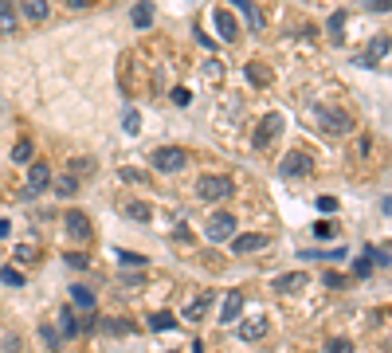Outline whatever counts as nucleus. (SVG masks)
I'll return each mask as SVG.
<instances>
[{
  "label": "nucleus",
  "instance_id": "obj_39",
  "mask_svg": "<svg viewBox=\"0 0 392 353\" xmlns=\"http://www.w3.org/2000/svg\"><path fill=\"white\" fill-rule=\"evenodd\" d=\"M188 99H192V94H188L185 86H177V91H173V102H177V106H188Z\"/></svg>",
  "mask_w": 392,
  "mask_h": 353
},
{
  "label": "nucleus",
  "instance_id": "obj_5",
  "mask_svg": "<svg viewBox=\"0 0 392 353\" xmlns=\"http://www.w3.org/2000/svg\"><path fill=\"white\" fill-rule=\"evenodd\" d=\"M63 228H67V235H71V240H79V244H86V240L94 235V228H91V220H86V212H79V208L63 212Z\"/></svg>",
  "mask_w": 392,
  "mask_h": 353
},
{
  "label": "nucleus",
  "instance_id": "obj_23",
  "mask_svg": "<svg viewBox=\"0 0 392 353\" xmlns=\"http://www.w3.org/2000/svg\"><path fill=\"white\" fill-rule=\"evenodd\" d=\"M55 193H59V201L63 196H75L79 193V176H59V181H55Z\"/></svg>",
  "mask_w": 392,
  "mask_h": 353
},
{
  "label": "nucleus",
  "instance_id": "obj_11",
  "mask_svg": "<svg viewBox=\"0 0 392 353\" xmlns=\"http://www.w3.org/2000/svg\"><path fill=\"white\" fill-rule=\"evenodd\" d=\"M243 310V291H228L224 294V306H220V326H231Z\"/></svg>",
  "mask_w": 392,
  "mask_h": 353
},
{
  "label": "nucleus",
  "instance_id": "obj_4",
  "mask_svg": "<svg viewBox=\"0 0 392 353\" xmlns=\"http://www.w3.org/2000/svg\"><path fill=\"white\" fill-rule=\"evenodd\" d=\"M282 130H287V118H282V114H267L263 122L255 126V150H267Z\"/></svg>",
  "mask_w": 392,
  "mask_h": 353
},
{
  "label": "nucleus",
  "instance_id": "obj_6",
  "mask_svg": "<svg viewBox=\"0 0 392 353\" xmlns=\"http://www.w3.org/2000/svg\"><path fill=\"white\" fill-rule=\"evenodd\" d=\"M310 169H314V157H310V153H302V150L287 153V157L279 161V173L282 176H306Z\"/></svg>",
  "mask_w": 392,
  "mask_h": 353
},
{
  "label": "nucleus",
  "instance_id": "obj_26",
  "mask_svg": "<svg viewBox=\"0 0 392 353\" xmlns=\"http://www.w3.org/2000/svg\"><path fill=\"white\" fill-rule=\"evenodd\" d=\"M12 161H20V165H28V161H32V142H28V138L12 145Z\"/></svg>",
  "mask_w": 392,
  "mask_h": 353
},
{
  "label": "nucleus",
  "instance_id": "obj_28",
  "mask_svg": "<svg viewBox=\"0 0 392 353\" xmlns=\"http://www.w3.org/2000/svg\"><path fill=\"white\" fill-rule=\"evenodd\" d=\"M325 353H353V342L350 337H330V342H325Z\"/></svg>",
  "mask_w": 392,
  "mask_h": 353
},
{
  "label": "nucleus",
  "instance_id": "obj_10",
  "mask_svg": "<svg viewBox=\"0 0 392 353\" xmlns=\"http://www.w3.org/2000/svg\"><path fill=\"white\" fill-rule=\"evenodd\" d=\"M306 286H310L306 271H290V275L275 279V291H279V294H299V291H306Z\"/></svg>",
  "mask_w": 392,
  "mask_h": 353
},
{
  "label": "nucleus",
  "instance_id": "obj_9",
  "mask_svg": "<svg viewBox=\"0 0 392 353\" xmlns=\"http://www.w3.org/2000/svg\"><path fill=\"white\" fill-rule=\"evenodd\" d=\"M212 24H216V35H220L224 43H236L239 28H236V16H231L228 9H212Z\"/></svg>",
  "mask_w": 392,
  "mask_h": 353
},
{
  "label": "nucleus",
  "instance_id": "obj_8",
  "mask_svg": "<svg viewBox=\"0 0 392 353\" xmlns=\"http://www.w3.org/2000/svg\"><path fill=\"white\" fill-rule=\"evenodd\" d=\"M52 185V165H32V173H28V189H24V201H32V196H40L43 189Z\"/></svg>",
  "mask_w": 392,
  "mask_h": 353
},
{
  "label": "nucleus",
  "instance_id": "obj_1",
  "mask_svg": "<svg viewBox=\"0 0 392 353\" xmlns=\"http://www.w3.org/2000/svg\"><path fill=\"white\" fill-rule=\"evenodd\" d=\"M310 118H314V122L330 138H345V134H350V126H353L350 114H345V110H338V106H314V110H310Z\"/></svg>",
  "mask_w": 392,
  "mask_h": 353
},
{
  "label": "nucleus",
  "instance_id": "obj_35",
  "mask_svg": "<svg viewBox=\"0 0 392 353\" xmlns=\"http://www.w3.org/2000/svg\"><path fill=\"white\" fill-rule=\"evenodd\" d=\"M314 235H318V240H330V235H333V224H330V220H318V224H314Z\"/></svg>",
  "mask_w": 392,
  "mask_h": 353
},
{
  "label": "nucleus",
  "instance_id": "obj_21",
  "mask_svg": "<svg viewBox=\"0 0 392 353\" xmlns=\"http://www.w3.org/2000/svg\"><path fill=\"white\" fill-rule=\"evenodd\" d=\"M173 326H177V318H173L169 310H161V314L149 318V330H154V334H165V330H173Z\"/></svg>",
  "mask_w": 392,
  "mask_h": 353
},
{
  "label": "nucleus",
  "instance_id": "obj_2",
  "mask_svg": "<svg viewBox=\"0 0 392 353\" xmlns=\"http://www.w3.org/2000/svg\"><path fill=\"white\" fill-rule=\"evenodd\" d=\"M154 169L157 173H180V169L188 165V153L180 150V145H161V150H154Z\"/></svg>",
  "mask_w": 392,
  "mask_h": 353
},
{
  "label": "nucleus",
  "instance_id": "obj_20",
  "mask_svg": "<svg viewBox=\"0 0 392 353\" xmlns=\"http://www.w3.org/2000/svg\"><path fill=\"white\" fill-rule=\"evenodd\" d=\"M353 275H357V279L373 275V247H365V252L357 255V263H353Z\"/></svg>",
  "mask_w": 392,
  "mask_h": 353
},
{
  "label": "nucleus",
  "instance_id": "obj_17",
  "mask_svg": "<svg viewBox=\"0 0 392 353\" xmlns=\"http://www.w3.org/2000/svg\"><path fill=\"white\" fill-rule=\"evenodd\" d=\"M149 24H154V4H149V0H137V4H134V28H142V32H145Z\"/></svg>",
  "mask_w": 392,
  "mask_h": 353
},
{
  "label": "nucleus",
  "instance_id": "obj_34",
  "mask_svg": "<svg viewBox=\"0 0 392 353\" xmlns=\"http://www.w3.org/2000/svg\"><path fill=\"white\" fill-rule=\"evenodd\" d=\"M16 263H35V247H32V244L16 247Z\"/></svg>",
  "mask_w": 392,
  "mask_h": 353
},
{
  "label": "nucleus",
  "instance_id": "obj_37",
  "mask_svg": "<svg viewBox=\"0 0 392 353\" xmlns=\"http://www.w3.org/2000/svg\"><path fill=\"white\" fill-rule=\"evenodd\" d=\"M63 263H71V267H79V271L91 267V259H86V255H63Z\"/></svg>",
  "mask_w": 392,
  "mask_h": 353
},
{
  "label": "nucleus",
  "instance_id": "obj_43",
  "mask_svg": "<svg viewBox=\"0 0 392 353\" xmlns=\"http://www.w3.org/2000/svg\"><path fill=\"white\" fill-rule=\"evenodd\" d=\"M8 232H12V224H8V220H0V240H4Z\"/></svg>",
  "mask_w": 392,
  "mask_h": 353
},
{
  "label": "nucleus",
  "instance_id": "obj_25",
  "mask_svg": "<svg viewBox=\"0 0 392 353\" xmlns=\"http://www.w3.org/2000/svg\"><path fill=\"white\" fill-rule=\"evenodd\" d=\"M118 263H122V267H145V263H149V259H145V255H137V252H126V247H122V252H118Z\"/></svg>",
  "mask_w": 392,
  "mask_h": 353
},
{
  "label": "nucleus",
  "instance_id": "obj_19",
  "mask_svg": "<svg viewBox=\"0 0 392 353\" xmlns=\"http://www.w3.org/2000/svg\"><path fill=\"white\" fill-rule=\"evenodd\" d=\"M243 75H248V83H255V86L271 83V71H267L263 63H248V67H243Z\"/></svg>",
  "mask_w": 392,
  "mask_h": 353
},
{
  "label": "nucleus",
  "instance_id": "obj_36",
  "mask_svg": "<svg viewBox=\"0 0 392 353\" xmlns=\"http://www.w3.org/2000/svg\"><path fill=\"white\" fill-rule=\"evenodd\" d=\"M71 169H75V176H83V173H91V169H94V161L91 157H79V161H71Z\"/></svg>",
  "mask_w": 392,
  "mask_h": 353
},
{
  "label": "nucleus",
  "instance_id": "obj_27",
  "mask_svg": "<svg viewBox=\"0 0 392 353\" xmlns=\"http://www.w3.org/2000/svg\"><path fill=\"white\" fill-rule=\"evenodd\" d=\"M59 330H63V337H75L79 334V322H75V314H71V310L59 314Z\"/></svg>",
  "mask_w": 392,
  "mask_h": 353
},
{
  "label": "nucleus",
  "instance_id": "obj_18",
  "mask_svg": "<svg viewBox=\"0 0 392 353\" xmlns=\"http://www.w3.org/2000/svg\"><path fill=\"white\" fill-rule=\"evenodd\" d=\"M122 212H126L129 220H137V224L154 220V208H149V204H137V201H126V204H122Z\"/></svg>",
  "mask_w": 392,
  "mask_h": 353
},
{
  "label": "nucleus",
  "instance_id": "obj_16",
  "mask_svg": "<svg viewBox=\"0 0 392 353\" xmlns=\"http://www.w3.org/2000/svg\"><path fill=\"white\" fill-rule=\"evenodd\" d=\"M236 247L239 255H251V252H259V247H267V235H236Z\"/></svg>",
  "mask_w": 392,
  "mask_h": 353
},
{
  "label": "nucleus",
  "instance_id": "obj_29",
  "mask_svg": "<svg viewBox=\"0 0 392 353\" xmlns=\"http://www.w3.org/2000/svg\"><path fill=\"white\" fill-rule=\"evenodd\" d=\"M239 334L248 337V342H251V337H263V334H267V322H263V318H255V322H248V326L239 330Z\"/></svg>",
  "mask_w": 392,
  "mask_h": 353
},
{
  "label": "nucleus",
  "instance_id": "obj_22",
  "mask_svg": "<svg viewBox=\"0 0 392 353\" xmlns=\"http://www.w3.org/2000/svg\"><path fill=\"white\" fill-rule=\"evenodd\" d=\"M0 32H4V35H8V32H16V16H12L8 0H0Z\"/></svg>",
  "mask_w": 392,
  "mask_h": 353
},
{
  "label": "nucleus",
  "instance_id": "obj_14",
  "mask_svg": "<svg viewBox=\"0 0 392 353\" xmlns=\"http://www.w3.org/2000/svg\"><path fill=\"white\" fill-rule=\"evenodd\" d=\"M381 59H388V35H381V40L369 43V51L361 55V63H365V67H376Z\"/></svg>",
  "mask_w": 392,
  "mask_h": 353
},
{
  "label": "nucleus",
  "instance_id": "obj_42",
  "mask_svg": "<svg viewBox=\"0 0 392 353\" xmlns=\"http://www.w3.org/2000/svg\"><path fill=\"white\" fill-rule=\"evenodd\" d=\"M71 9H86V4H94V0H67Z\"/></svg>",
  "mask_w": 392,
  "mask_h": 353
},
{
  "label": "nucleus",
  "instance_id": "obj_30",
  "mask_svg": "<svg viewBox=\"0 0 392 353\" xmlns=\"http://www.w3.org/2000/svg\"><path fill=\"white\" fill-rule=\"evenodd\" d=\"M122 126H126V134H137V130H142V114H137V110H126V114H122Z\"/></svg>",
  "mask_w": 392,
  "mask_h": 353
},
{
  "label": "nucleus",
  "instance_id": "obj_33",
  "mask_svg": "<svg viewBox=\"0 0 392 353\" xmlns=\"http://www.w3.org/2000/svg\"><path fill=\"white\" fill-rule=\"evenodd\" d=\"M318 212H325V216L338 212V196H318Z\"/></svg>",
  "mask_w": 392,
  "mask_h": 353
},
{
  "label": "nucleus",
  "instance_id": "obj_12",
  "mask_svg": "<svg viewBox=\"0 0 392 353\" xmlns=\"http://www.w3.org/2000/svg\"><path fill=\"white\" fill-rule=\"evenodd\" d=\"M231 9H236V12H243V20H248V28H251V32H263V24H267V20H263V12H259L255 4H251V0H231Z\"/></svg>",
  "mask_w": 392,
  "mask_h": 353
},
{
  "label": "nucleus",
  "instance_id": "obj_41",
  "mask_svg": "<svg viewBox=\"0 0 392 353\" xmlns=\"http://www.w3.org/2000/svg\"><path fill=\"white\" fill-rule=\"evenodd\" d=\"M43 342L52 345V349H55V345H59V337H55V330H52V326H43Z\"/></svg>",
  "mask_w": 392,
  "mask_h": 353
},
{
  "label": "nucleus",
  "instance_id": "obj_38",
  "mask_svg": "<svg viewBox=\"0 0 392 353\" xmlns=\"http://www.w3.org/2000/svg\"><path fill=\"white\" fill-rule=\"evenodd\" d=\"M204 75H208V79H224V63H216V59H212V63L204 67Z\"/></svg>",
  "mask_w": 392,
  "mask_h": 353
},
{
  "label": "nucleus",
  "instance_id": "obj_32",
  "mask_svg": "<svg viewBox=\"0 0 392 353\" xmlns=\"http://www.w3.org/2000/svg\"><path fill=\"white\" fill-rule=\"evenodd\" d=\"M341 32H345V12H333V16H330V35H333V40H341Z\"/></svg>",
  "mask_w": 392,
  "mask_h": 353
},
{
  "label": "nucleus",
  "instance_id": "obj_3",
  "mask_svg": "<svg viewBox=\"0 0 392 353\" xmlns=\"http://www.w3.org/2000/svg\"><path fill=\"white\" fill-rule=\"evenodd\" d=\"M196 196L200 201H231V181L228 176H200Z\"/></svg>",
  "mask_w": 392,
  "mask_h": 353
},
{
  "label": "nucleus",
  "instance_id": "obj_31",
  "mask_svg": "<svg viewBox=\"0 0 392 353\" xmlns=\"http://www.w3.org/2000/svg\"><path fill=\"white\" fill-rule=\"evenodd\" d=\"M0 283H8V286H24V275H20L16 267H4V271H0Z\"/></svg>",
  "mask_w": 392,
  "mask_h": 353
},
{
  "label": "nucleus",
  "instance_id": "obj_7",
  "mask_svg": "<svg viewBox=\"0 0 392 353\" xmlns=\"http://www.w3.org/2000/svg\"><path fill=\"white\" fill-rule=\"evenodd\" d=\"M231 232H236V216H231V212H216V216L208 220V240H212V244L231 240Z\"/></svg>",
  "mask_w": 392,
  "mask_h": 353
},
{
  "label": "nucleus",
  "instance_id": "obj_24",
  "mask_svg": "<svg viewBox=\"0 0 392 353\" xmlns=\"http://www.w3.org/2000/svg\"><path fill=\"white\" fill-rule=\"evenodd\" d=\"M71 298H75V306H94V291H91V286H83V283L71 286Z\"/></svg>",
  "mask_w": 392,
  "mask_h": 353
},
{
  "label": "nucleus",
  "instance_id": "obj_13",
  "mask_svg": "<svg viewBox=\"0 0 392 353\" xmlns=\"http://www.w3.org/2000/svg\"><path fill=\"white\" fill-rule=\"evenodd\" d=\"M20 16L28 24H43L47 20V0H20Z\"/></svg>",
  "mask_w": 392,
  "mask_h": 353
},
{
  "label": "nucleus",
  "instance_id": "obj_40",
  "mask_svg": "<svg viewBox=\"0 0 392 353\" xmlns=\"http://www.w3.org/2000/svg\"><path fill=\"white\" fill-rule=\"evenodd\" d=\"M106 326H110V334H129V322H122V318L106 322Z\"/></svg>",
  "mask_w": 392,
  "mask_h": 353
},
{
  "label": "nucleus",
  "instance_id": "obj_15",
  "mask_svg": "<svg viewBox=\"0 0 392 353\" xmlns=\"http://www.w3.org/2000/svg\"><path fill=\"white\" fill-rule=\"evenodd\" d=\"M208 303H212V291H200L192 303H188L185 318H188V322H200V318H204V310H208Z\"/></svg>",
  "mask_w": 392,
  "mask_h": 353
}]
</instances>
